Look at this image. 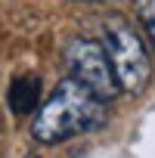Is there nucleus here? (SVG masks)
<instances>
[{
	"instance_id": "f257e3e1",
	"label": "nucleus",
	"mask_w": 155,
	"mask_h": 158,
	"mask_svg": "<svg viewBox=\"0 0 155 158\" xmlns=\"http://www.w3.org/2000/svg\"><path fill=\"white\" fill-rule=\"evenodd\" d=\"M103 118H106L103 99L96 93H90L84 84H78L74 77H65L47 96V102L37 109L34 124H31V136L44 146L65 143L78 133L99 127Z\"/></svg>"
},
{
	"instance_id": "f03ea898",
	"label": "nucleus",
	"mask_w": 155,
	"mask_h": 158,
	"mask_svg": "<svg viewBox=\"0 0 155 158\" xmlns=\"http://www.w3.org/2000/svg\"><path fill=\"white\" fill-rule=\"evenodd\" d=\"M103 34H106L103 47L109 53V62L115 68V77H118L121 90H127V93L146 90L149 77H152V62H149V53H146L140 34L133 31V25L115 16V19L106 22Z\"/></svg>"
},
{
	"instance_id": "7ed1b4c3",
	"label": "nucleus",
	"mask_w": 155,
	"mask_h": 158,
	"mask_svg": "<svg viewBox=\"0 0 155 158\" xmlns=\"http://www.w3.org/2000/svg\"><path fill=\"white\" fill-rule=\"evenodd\" d=\"M65 62H68V71L78 84H84L90 93H96L103 102L106 99H115L121 93V84L115 77V68L109 62V53L99 40H90V37H74L68 47H65Z\"/></svg>"
},
{
	"instance_id": "20e7f679",
	"label": "nucleus",
	"mask_w": 155,
	"mask_h": 158,
	"mask_svg": "<svg viewBox=\"0 0 155 158\" xmlns=\"http://www.w3.org/2000/svg\"><path fill=\"white\" fill-rule=\"evenodd\" d=\"M10 109L16 115H28L37 109V77H19L10 87Z\"/></svg>"
},
{
	"instance_id": "39448f33",
	"label": "nucleus",
	"mask_w": 155,
	"mask_h": 158,
	"mask_svg": "<svg viewBox=\"0 0 155 158\" xmlns=\"http://www.w3.org/2000/svg\"><path fill=\"white\" fill-rule=\"evenodd\" d=\"M133 13H136L143 31L149 34V40L155 44V0H133Z\"/></svg>"
},
{
	"instance_id": "423d86ee",
	"label": "nucleus",
	"mask_w": 155,
	"mask_h": 158,
	"mask_svg": "<svg viewBox=\"0 0 155 158\" xmlns=\"http://www.w3.org/2000/svg\"><path fill=\"white\" fill-rule=\"evenodd\" d=\"M78 3H96V0H78Z\"/></svg>"
}]
</instances>
